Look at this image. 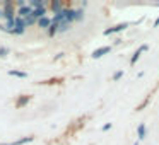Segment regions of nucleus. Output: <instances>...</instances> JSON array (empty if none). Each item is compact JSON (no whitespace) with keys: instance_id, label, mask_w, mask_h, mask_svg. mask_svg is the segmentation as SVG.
Here are the masks:
<instances>
[{"instance_id":"1","label":"nucleus","mask_w":159,"mask_h":145,"mask_svg":"<svg viewBox=\"0 0 159 145\" xmlns=\"http://www.w3.org/2000/svg\"><path fill=\"white\" fill-rule=\"evenodd\" d=\"M16 9H14V2L12 0H7L5 2V5H4V17L7 19V22H12L16 19Z\"/></svg>"},{"instance_id":"2","label":"nucleus","mask_w":159,"mask_h":145,"mask_svg":"<svg viewBox=\"0 0 159 145\" xmlns=\"http://www.w3.org/2000/svg\"><path fill=\"white\" fill-rule=\"evenodd\" d=\"M128 26H130L128 22H120V24L113 26V28L104 29V36H111V34H116V33H121V31H125V29H127Z\"/></svg>"},{"instance_id":"3","label":"nucleus","mask_w":159,"mask_h":145,"mask_svg":"<svg viewBox=\"0 0 159 145\" xmlns=\"http://www.w3.org/2000/svg\"><path fill=\"white\" fill-rule=\"evenodd\" d=\"M149 50V46L147 45H142V46H139L137 50H135V53L132 55V58H130V65H135V63L139 62V58L142 56V53H145Z\"/></svg>"},{"instance_id":"4","label":"nucleus","mask_w":159,"mask_h":145,"mask_svg":"<svg viewBox=\"0 0 159 145\" xmlns=\"http://www.w3.org/2000/svg\"><path fill=\"white\" fill-rule=\"evenodd\" d=\"M111 51V46H101V48H98V50H94L93 51V58L94 60H98V58H101V56H104V55H108V53Z\"/></svg>"},{"instance_id":"5","label":"nucleus","mask_w":159,"mask_h":145,"mask_svg":"<svg viewBox=\"0 0 159 145\" xmlns=\"http://www.w3.org/2000/svg\"><path fill=\"white\" fill-rule=\"evenodd\" d=\"M31 14H33V9L29 7L28 4H26L24 7H21V9H19V11H17V17H22V19L29 17V15H31Z\"/></svg>"},{"instance_id":"6","label":"nucleus","mask_w":159,"mask_h":145,"mask_svg":"<svg viewBox=\"0 0 159 145\" xmlns=\"http://www.w3.org/2000/svg\"><path fill=\"white\" fill-rule=\"evenodd\" d=\"M50 9H52L53 14H58V12H62L65 7H63V4L60 0H53V2H50Z\"/></svg>"},{"instance_id":"7","label":"nucleus","mask_w":159,"mask_h":145,"mask_svg":"<svg viewBox=\"0 0 159 145\" xmlns=\"http://www.w3.org/2000/svg\"><path fill=\"white\" fill-rule=\"evenodd\" d=\"M145 135H147V128H145V125H144V123H140V125L137 126V138H139V142L144 140Z\"/></svg>"},{"instance_id":"8","label":"nucleus","mask_w":159,"mask_h":145,"mask_svg":"<svg viewBox=\"0 0 159 145\" xmlns=\"http://www.w3.org/2000/svg\"><path fill=\"white\" fill-rule=\"evenodd\" d=\"M38 26H39L41 29H48L50 26H52V19H50L48 15H45V17H41V19L38 21Z\"/></svg>"},{"instance_id":"9","label":"nucleus","mask_w":159,"mask_h":145,"mask_svg":"<svg viewBox=\"0 0 159 145\" xmlns=\"http://www.w3.org/2000/svg\"><path fill=\"white\" fill-rule=\"evenodd\" d=\"M33 15H34V17L39 21L41 17H45V15H46V9H45V7H41V9H34V11H33Z\"/></svg>"},{"instance_id":"10","label":"nucleus","mask_w":159,"mask_h":145,"mask_svg":"<svg viewBox=\"0 0 159 145\" xmlns=\"http://www.w3.org/2000/svg\"><path fill=\"white\" fill-rule=\"evenodd\" d=\"M29 99H31V96H21V97L17 99V103H16V106H17V108L26 106V104L29 103Z\"/></svg>"},{"instance_id":"11","label":"nucleus","mask_w":159,"mask_h":145,"mask_svg":"<svg viewBox=\"0 0 159 145\" xmlns=\"http://www.w3.org/2000/svg\"><path fill=\"white\" fill-rule=\"evenodd\" d=\"M58 33V24L57 22H52V26L48 28V36H55Z\"/></svg>"},{"instance_id":"12","label":"nucleus","mask_w":159,"mask_h":145,"mask_svg":"<svg viewBox=\"0 0 159 145\" xmlns=\"http://www.w3.org/2000/svg\"><path fill=\"white\" fill-rule=\"evenodd\" d=\"M69 29H70V24H69V22L63 21V22H60V24H58V33H67Z\"/></svg>"},{"instance_id":"13","label":"nucleus","mask_w":159,"mask_h":145,"mask_svg":"<svg viewBox=\"0 0 159 145\" xmlns=\"http://www.w3.org/2000/svg\"><path fill=\"white\" fill-rule=\"evenodd\" d=\"M84 19V9H75V22Z\"/></svg>"},{"instance_id":"14","label":"nucleus","mask_w":159,"mask_h":145,"mask_svg":"<svg viewBox=\"0 0 159 145\" xmlns=\"http://www.w3.org/2000/svg\"><path fill=\"white\" fill-rule=\"evenodd\" d=\"M9 75H16V77H21V79H24V77H28V73L19 72V70H9Z\"/></svg>"},{"instance_id":"15","label":"nucleus","mask_w":159,"mask_h":145,"mask_svg":"<svg viewBox=\"0 0 159 145\" xmlns=\"http://www.w3.org/2000/svg\"><path fill=\"white\" fill-rule=\"evenodd\" d=\"M7 55H9V48L2 46V48H0V56H7Z\"/></svg>"},{"instance_id":"16","label":"nucleus","mask_w":159,"mask_h":145,"mask_svg":"<svg viewBox=\"0 0 159 145\" xmlns=\"http://www.w3.org/2000/svg\"><path fill=\"white\" fill-rule=\"evenodd\" d=\"M121 77H123V72H121V70H118V72L113 75V80H120Z\"/></svg>"},{"instance_id":"17","label":"nucleus","mask_w":159,"mask_h":145,"mask_svg":"<svg viewBox=\"0 0 159 145\" xmlns=\"http://www.w3.org/2000/svg\"><path fill=\"white\" fill-rule=\"evenodd\" d=\"M111 126H113V125H111V123H106V125H104V126H103V131H108V130H110Z\"/></svg>"},{"instance_id":"18","label":"nucleus","mask_w":159,"mask_h":145,"mask_svg":"<svg viewBox=\"0 0 159 145\" xmlns=\"http://www.w3.org/2000/svg\"><path fill=\"white\" fill-rule=\"evenodd\" d=\"M157 26H159V17L156 19V21H154V28H157Z\"/></svg>"},{"instance_id":"19","label":"nucleus","mask_w":159,"mask_h":145,"mask_svg":"<svg viewBox=\"0 0 159 145\" xmlns=\"http://www.w3.org/2000/svg\"><path fill=\"white\" fill-rule=\"evenodd\" d=\"M0 17H4V9H0Z\"/></svg>"}]
</instances>
